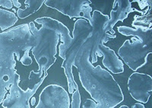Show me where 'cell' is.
<instances>
[{
  "label": "cell",
  "instance_id": "obj_1",
  "mask_svg": "<svg viewBox=\"0 0 152 108\" xmlns=\"http://www.w3.org/2000/svg\"><path fill=\"white\" fill-rule=\"evenodd\" d=\"M91 47L87 41L78 51L73 66L78 71L80 82L96 103L114 108L124 100L119 84L109 72L91 62Z\"/></svg>",
  "mask_w": 152,
  "mask_h": 108
},
{
  "label": "cell",
  "instance_id": "obj_2",
  "mask_svg": "<svg viewBox=\"0 0 152 108\" xmlns=\"http://www.w3.org/2000/svg\"><path fill=\"white\" fill-rule=\"evenodd\" d=\"M28 25L31 34L35 37V45L31 50V53L39 66L37 72L32 71L31 74H37L39 78H41L43 73L47 72V70L56 60L57 45L60 40V37L51 29L43 26L37 28L34 21L28 23Z\"/></svg>",
  "mask_w": 152,
  "mask_h": 108
},
{
  "label": "cell",
  "instance_id": "obj_3",
  "mask_svg": "<svg viewBox=\"0 0 152 108\" xmlns=\"http://www.w3.org/2000/svg\"><path fill=\"white\" fill-rule=\"evenodd\" d=\"M91 25L87 20L80 18L75 21L72 31V40L62 57L63 59L62 68L65 69V74L67 77L69 83V93L70 94H72L74 90H78V85L75 81L74 75L72 74V66L75 59L80 49L91 37Z\"/></svg>",
  "mask_w": 152,
  "mask_h": 108
},
{
  "label": "cell",
  "instance_id": "obj_4",
  "mask_svg": "<svg viewBox=\"0 0 152 108\" xmlns=\"http://www.w3.org/2000/svg\"><path fill=\"white\" fill-rule=\"evenodd\" d=\"M34 45L35 37L31 34L28 24H23L0 33V50L14 53L18 61L21 53L32 50Z\"/></svg>",
  "mask_w": 152,
  "mask_h": 108
},
{
  "label": "cell",
  "instance_id": "obj_5",
  "mask_svg": "<svg viewBox=\"0 0 152 108\" xmlns=\"http://www.w3.org/2000/svg\"><path fill=\"white\" fill-rule=\"evenodd\" d=\"M152 44H145L138 39L132 37L126 40L119 47L118 55L130 69L136 72L147 64L148 58L151 53Z\"/></svg>",
  "mask_w": 152,
  "mask_h": 108
},
{
  "label": "cell",
  "instance_id": "obj_6",
  "mask_svg": "<svg viewBox=\"0 0 152 108\" xmlns=\"http://www.w3.org/2000/svg\"><path fill=\"white\" fill-rule=\"evenodd\" d=\"M45 5L70 18H78L87 20L92 25L91 2L88 0H47Z\"/></svg>",
  "mask_w": 152,
  "mask_h": 108
},
{
  "label": "cell",
  "instance_id": "obj_7",
  "mask_svg": "<svg viewBox=\"0 0 152 108\" xmlns=\"http://www.w3.org/2000/svg\"><path fill=\"white\" fill-rule=\"evenodd\" d=\"M92 31L91 37L88 41L91 47V63L97 62V54L98 53V47L100 44H104L110 39L116 38V35H111L105 31V28L109 21L110 18L107 15H104L100 11H93L92 15Z\"/></svg>",
  "mask_w": 152,
  "mask_h": 108
},
{
  "label": "cell",
  "instance_id": "obj_8",
  "mask_svg": "<svg viewBox=\"0 0 152 108\" xmlns=\"http://www.w3.org/2000/svg\"><path fill=\"white\" fill-rule=\"evenodd\" d=\"M44 76L39 82L34 86L32 89L28 88L27 90H23L19 86V82L21 80L20 75H18L15 79L14 82L11 85L9 89V93L6 94L2 106L4 108H31L29 101L34 94L37 92L41 84L47 76V72L44 73Z\"/></svg>",
  "mask_w": 152,
  "mask_h": 108
},
{
  "label": "cell",
  "instance_id": "obj_9",
  "mask_svg": "<svg viewBox=\"0 0 152 108\" xmlns=\"http://www.w3.org/2000/svg\"><path fill=\"white\" fill-rule=\"evenodd\" d=\"M70 98L66 89L52 84L43 89L35 108H70Z\"/></svg>",
  "mask_w": 152,
  "mask_h": 108
},
{
  "label": "cell",
  "instance_id": "obj_10",
  "mask_svg": "<svg viewBox=\"0 0 152 108\" xmlns=\"http://www.w3.org/2000/svg\"><path fill=\"white\" fill-rule=\"evenodd\" d=\"M128 89L136 101L146 104L152 91V78L151 75L140 72H133L129 78Z\"/></svg>",
  "mask_w": 152,
  "mask_h": 108
},
{
  "label": "cell",
  "instance_id": "obj_11",
  "mask_svg": "<svg viewBox=\"0 0 152 108\" xmlns=\"http://www.w3.org/2000/svg\"><path fill=\"white\" fill-rule=\"evenodd\" d=\"M34 22L42 25L44 28L51 29L56 32L60 37L61 44L59 47V56L62 58L65 52L67 50L72 40V37L70 35L69 29L63 25L61 21L50 17H43L37 18Z\"/></svg>",
  "mask_w": 152,
  "mask_h": 108
},
{
  "label": "cell",
  "instance_id": "obj_12",
  "mask_svg": "<svg viewBox=\"0 0 152 108\" xmlns=\"http://www.w3.org/2000/svg\"><path fill=\"white\" fill-rule=\"evenodd\" d=\"M133 12H138L144 14L142 11L132 8V2L129 0H116L113 2V9L110 12V20L105 28V31L111 35H116V32L113 30V27L118 21H123L126 18H128L129 13Z\"/></svg>",
  "mask_w": 152,
  "mask_h": 108
},
{
  "label": "cell",
  "instance_id": "obj_13",
  "mask_svg": "<svg viewBox=\"0 0 152 108\" xmlns=\"http://www.w3.org/2000/svg\"><path fill=\"white\" fill-rule=\"evenodd\" d=\"M97 56L101 57L104 56L102 60L104 67L113 74H120L124 72V64L121 59L114 52L113 50L107 47L104 44H100L98 47Z\"/></svg>",
  "mask_w": 152,
  "mask_h": 108
},
{
  "label": "cell",
  "instance_id": "obj_14",
  "mask_svg": "<svg viewBox=\"0 0 152 108\" xmlns=\"http://www.w3.org/2000/svg\"><path fill=\"white\" fill-rule=\"evenodd\" d=\"M15 66V55L0 50V82L5 79H14L18 75Z\"/></svg>",
  "mask_w": 152,
  "mask_h": 108
},
{
  "label": "cell",
  "instance_id": "obj_15",
  "mask_svg": "<svg viewBox=\"0 0 152 108\" xmlns=\"http://www.w3.org/2000/svg\"><path fill=\"white\" fill-rule=\"evenodd\" d=\"M134 28L127 26H119L117 28L118 31L124 36H130L140 40L145 44H152V28L151 25H140L133 24Z\"/></svg>",
  "mask_w": 152,
  "mask_h": 108
},
{
  "label": "cell",
  "instance_id": "obj_16",
  "mask_svg": "<svg viewBox=\"0 0 152 108\" xmlns=\"http://www.w3.org/2000/svg\"><path fill=\"white\" fill-rule=\"evenodd\" d=\"M45 2L44 0H26L24 4L26 5V9H18L17 10V17L21 19L26 18L31 15L37 12L41 8L43 4Z\"/></svg>",
  "mask_w": 152,
  "mask_h": 108
},
{
  "label": "cell",
  "instance_id": "obj_17",
  "mask_svg": "<svg viewBox=\"0 0 152 108\" xmlns=\"http://www.w3.org/2000/svg\"><path fill=\"white\" fill-rule=\"evenodd\" d=\"M18 20L15 13L0 8V31L9 29Z\"/></svg>",
  "mask_w": 152,
  "mask_h": 108
},
{
  "label": "cell",
  "instance_id": "obj_18",
  "mask_svg": "<svg viewBox=\"0 0 152 108\" xmlns=\"http://www.w3.org/2000/svg\"><path fill=\"white\" fill-rule=\"evenodd\" d=\"M31 50H26L24 52L22 57L20 59V62L21 63V64L24 65V66H30V65L32 64V59L30 56L29 53Z\"/></svg>",
  "mask_w": 152,
  "mask_h": 108
},
{
  "label": "cell",
  "instance_id": "obj_19",
  "mask_svg": "<svg viewBox=\"0 0 152 108\" xmlns=\"http://www.w3.org/2000/svg\"><path fill=\"white\" fill-rule=\"evenodd\" d=\"M96 104H97V103L93 99L88 98L84 102L83 105H82V108H95Z\"/></svg>",
  "mask_w": 152,
  "mask_h": 108
},
{
  "label": "cell",
  "instance_id": "obj_20",
  "mask_svg": "<svg viewBox=\"0 0 152 108\" xmlns=\"http://www.w3.org/2000/svg\"><path fill=\"white\" fill-rule=\"evenodd\" d=\"M0 6L6 9H12L13 3L11 0H0Z\"/></svg>",
  "mask_w": 152,
  "mask_h": 108
},
{
  "label": "cell",
  "instance_id": "obj_21",
  "mask_svg": "<svg viewBox=\"0 0 152 108\" xmlns=\"http://www.w3.org/2000/svg\"><path fill=\"white\" fill-rule=\"evenodd\" d=\"M12 3H13V5H15L18 9H20L21 7V2H18V0H12Z\"/></svg>",
  "mask_w": 152,
  "mask_h": 108
},
{
  "label": "cell",
  "instance_id": "obj_22",
  "mask_svg": "<svg viewBox=\"0 0 152 108\" xmlns=\"http://www.w3.org/2000/svg\"><path fill=\"white\" fill-rule=\"evenodd\" d=\"M132 108H145L143 104L142 103H136L132 107Z\"/></svg>",
  "mask_w": 152,
  "mask_h": 108
},
{
  "label": "cell",
  "instance_id": "obj_23",
  "mask_svg": "<svg viewBox=\"0 0 152 108\" xmlns=\"http://www.w3.org/2000/svg\"><path fill=\"white\" fill-rule=\"evenodd\" d=\"M95 108H108V107H107L104 106V105L101 104L97 103V104H96V107H95Z\"/></svg>",
  "mask_w": 152,
  "mask_h": 108
},
{
  "label": "cell",
  "instance_id": "obj_24",
  "mask_svg": "<svg viewBox=\"0 0 152 108\" xmlns=\"http://www.w3.org/2000/svg\"><path fill=\"white\" fill-rule=\"evenodd\" d=\"M119 108H129V107L126 106V105H122V106L119 107Z\"/></svg>",
  "mask_w": 152,
  "mask_h": 108
}]
</instances>
